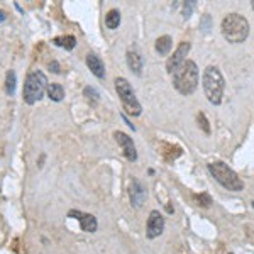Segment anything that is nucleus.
<instances>
[{
  "instance_id": "nucleus-1",
  "label": "nucleus",
  "mask_w": 254,
  "mask_h": 254,
  "mask_svg": "<svg viewBox=\"0 0 254 254\" xmlns=\"http://www.w3.org/2000/svg\"><path fill=\"white\" fill-rule=\"evenodd\" d=\"M173 85L182 95H191L198 87V68L196 63L187 60L173 73Z\"/></svg>"
},
{
  "instance_id": "nucleus-2",
  "label": "nucleus",
  "mask_w": 254,
  "mask_h": 254,
  "mask_svg": "<svg viewBox=\"0 0 254 254\" xmlns=\"http://www.w3.org/2000/svg\"><path fill=\"white\" fill-rule=\"evenodd\" d=\"M203 92L205 97L208 98V102L214 105L222 104V97H224V90H225V80L220 73V69L217 66H208L203 71Z\"/></svg>"
},
{
  "instance_id": "nucleus-3",
  "label": "nucleus",
  "mask_w": 254,
  "mask_h": 254,
  "mask_svg": "<svg viewBox=\"0 0 254 254\" xmlns=\"http://www.w3.org/2000/svg\"><path fill=\"white\" fill-rule=\"evenodd\" d=\"M222 34L232 44L244 43L249 34V22L241 14H229L222 20Z\"/></svg>"
},
{
  "instance_id": "nucleus-4",
  "label": "nucleus",
  "mask_w": 254,
  "mask_h": 254,
  "mask_svg": "<svg viewBox=\"0 0 254 254\" xmlns=\"http://www.w3.org/2000/svg\"><path fill=\"white\" fill-rule=\"evenodd\" d=\"M48 78L43 71L36 69V71H31L29 75L26 76V83H24V102L27 105H34L36 102L41 100L44 95V92L48 90Z\"/></svg>"
},
{
  "instance_id": "nucleus-5",
  "label": "nucleus",
  "mask_w": 254,
  "mask_h": 254,
  "mask_svg": "<svg viewBox=\"0 0 254 254\" xmlns=\"http://www.w3.org/2000/svg\"><path fill=\"white\" fill-rule=\"evenodd\" d=\"M208 171H210V175L214 176L224 188H227V190L241 191L244 188V183H243V180L239 178V175L222 161L210 163V165H208Z\"/></svg>"
},
{
  "instance_id": "nucleus-6",
  "label": "nucleus",
  "mask_w": 254,
  "mask_h": 254,
  "mask_svg": "<svg viewBox=\"0 0 254 254\" xmlns=\"http://www.w3.org/2000/svg\"><path fill=\"white\" fill-rule=\"evenodd\" d=\"M116 90L119 93V98H121L122 105H124L126 112L129 114V116H141L142 112V107L141 104H139V100L136 98V93H134L132 87H130V83L127 81L126 78H122V76H119V78H116Z\"/></svg>"
},
{
  "instance_id": "nucleus-7",
  "label": "nucleus",
  "mask_w": 254,
  "mask_h": 254,
  "mask_svg": "<svg viewBox=\"0 0 254 254\" xmlns=\"http://www.w3.org/2000/svg\"><path fill=\"white\" fill-rule=\"evenodd\" d=\"M163 231H165V219L159 214L158 210H153L147 217V225H146V236L149 239H154V237L161 236Z\"/></svg>"
},
{
  "instance_id": "nucleus-8",
  "label": "nucleus",
  "mask_w": 254,
  "mask_h": 254,
  "mask_svg": "<svg viewBox=\"0 0 254 254\" xmlns=\"http://www.w3.org/2000/svg\"><path fill=\"white\" fill-rule=\"evenodd\" d=\"M188 51H190V43H188V41H183V43L178 46V49L173 53V56L166 61V71L170 73V75H173L176 71V68H178L183 61H187Z\"/></svg>"
},
{
  "instance_id": "nucleus-9",
  "label": "nucleus",
  "mask_w": 254,
  "mask_h": 254,
  "mask_svg": "<svg viewBox=\"0 0 254 254\" xmlns=\"http://www.w3.org/2000/svg\"><path fill=\"white\" fill-rule=\"evenodd\" d=\"M114 137H116L117 144L122 147V153H124V156L129 159V161H136V159H137V151H136V146H134V142H132V137H129L126 132H121V130L114 132Z\"/></svg>"
},
{
  "instance_id": "nucleus-10",
  "label": "nucleus",
  "mask_w": 254,
  "mask_h": 254,
  "mask_svg": "<svg viewBox=\"0 0 254 254\" xmlns=\"http://www.w3.org/2000/svg\"><path fill=\"white\" fill-rule=\"evenodd\" d=\"M68 217H73V219L78 220L80 227L83 232H95L98 229L97 219L92 214H85V212H80V210H69Z\"/></svg>"
},
{
  "instance_id": "nucleus-11",
  "label": "nucleus",
  "mask_w": 254,
  "mask_h": 254,
  "mask_svg": "<svg viewBox=\"0 0 254 254\" xmlns=\"http://www.w3.org/2000/svg\"><path fill=\"white\" fill-rule=\"evenodd\" d=\"M129 196H130V203L132 207L141 208L146 202V188L142 187V183L137 178H132L129 187Z\"/></svg>"
},
{
  "instance_id": "nucleus-12",
  "label": "nucleus",
  "mask_w": 254,
  "mask_h": 254,
  "mask_svg": "<svg viewBox=\"0 0 254 254\" xmlns=\"http://www.w3.org/2000/svg\"><path fill=\"white\" fill-rule=\"evenodd\" d=\"M87 66L90 68V71H92L97 78H104L105 76V64L95 53H88L87 55Z\"/></svg>"
},
{
  "instance_id": "nucleus-13",
  "label": "nucleus",
  "mask_w": 254,
  "mask_h": 254,
  "mask_svg": "<svg viewBox=\"0 0 254 254\" xmlns=\"http://www.w3.org/2000/svg\"><path fill=\"white\" fill-rule=\"evenodd\" d=\"M126 60H127V66L130 68V71H134L136 75H141L144 61H142V56L139 55L136 49H130V51H127Z\"/></svg>"
},
{
  "instance_id": "nucleus-14",
  "label": "nucleus",
  "mask_w": 254,
  "mask_h": 254,
  "mask_svg": "<svg viewBox=\"0 0 254 254\" xmlns=\"http://www.w3.org/2000/svg\"><path fill=\"white\" fill-rule=\"evenodd\" d=\"M46 92H48V97L51 98L53 102H61L64 98V88H63V85H60V83H49Z\"/></svg>"
},
{
  "instance_id": "nucleus-15",
  "label": "nucleus",
  "mask_w": 254,
  "mask_h": 254,
  "mask_svg": "<svg viewBox=\"0 0 254 254\" xmlns=\"http://www.w3.org/2000/svg\"><path fill=\"white\" fill-rule=\"evenodd\" d=\"M171 46H173V41H171L170 36H161L156 41V51L163 56H166L171 51Z\"/></svg>"
},
{
  "instance_id": "nucleus-16",
  "label": "nucleus",
  "mask_w": 254,
  "mask_h": 254,
  "mask_svg": "<svg viewBox=\"0 0 254 254\" xmlns=\"http://www.w3.org/2000/svg\"><path fill=\"white\" fill-rule=\"evenodd\" d=\"M119 24H121V12L117 9L109 10L107 15H105V26H107L109 29H117Z\"/></svg>"
},
{
  "instance_id": "nucleus-17",
  "label": "nucleus",
  "mask_w": 254,
  "mask_h": 254,
  "mask_svg": "<svg viewBox=\"0 0 254 254\" xmlns=\"http://www.w3.org/2000/svg\"><path fill=\"white\" fill-rule=\"evenodd\" d=\"M53 43L60 48L68 49V51H71V49L76 46V39L73 38V36H61V38H55L53 39Z\"/></svg>"
},
{
  "instance_id": "nucleus-18",
  "label": "nucleus",
  "mask_w": 254,
  "mask_h": 254,
  "mask_svg": "<svg viewBox=\"0 0 254 254\" xmlns=\"http://www.w3.org/2000/svg\"><path fill=\"white\" fill-rule=\"evenodd\" d=\"M15 83H17V76H15L14 69H9L5 75V93L7 95H14L15 93Z\"/></svg>"
},
{
  "instance_id": "nucleus-19",
  "label": "nucleus",
  "mask_w": 254,
  "mask_h": 254,
  "mask_svg": "<svg viewBox=\"0 0 254 254\" xmlns=\"http://www.w3.org/2000/svg\"><path fill=\"white\" fill-rule=\"evenodd\" d=\"M83 95L87 97L88 102H92V104H97L98 98H100V95H98V92L93 87H85L83 90Z\"/></svg>"
},
{
  "instance_id": "nucleus-20",
  "label": "nucleus",
  "mask_w": 254,
  "mask_h": 254,
  "mask_svg": "<svg viewBox=\"0 0 254 254\" xmlns=\"http://www.w3.org/2000/svg\"><path fill=\"white\" fill-rule=\"evenodd\" d=\"M195 200L198 202L200 207H210L212 205V198L208 193H200V195H195Z\"/></svg>"
},
{
  "instance_id": "nucleus-21",
  "label": "nucleus",
  "mask_w": 254,
  "mask_h": 254,
  "mask_svg": "<svg viewBox=\"0 0 254 254\" xmlns=\"http://www.w3.org/2000/svg\"><path fill=\"white\" fill-rule=\"evenodd\" d=\"M196 119H198V126L203 129V132L210 134V126H208V121L205 119V116H203V114H198V117H196Z\"/></svg>"
},
{
  "instance_id": "nucleus-22",
  "label": "nucleus",
  "mask_w": 254,
  "mask_h": 254,
  "mask_svg": "<svg viewBox=\"0 0 254 254\" xmlns=\"http://www.w3.org/2000/svg\"><path fill=\"white\" fill-rule=\"evenodd\" d=\"M200 29H202L203 32L210 31V15H208V14L203 15L202 20H200Z\"/></svg>"
},
{
  "instance_id": "nucleus-23",
  "label": "nucleus",
  "mask_w": 254,
  "mask_h": 254,
  "mask_svg": "<svg viewBox=\"0 0 254 254\" xmlns=\"http://www.w3.org/2000/svg\"><path fill=\"white\" fill-rule=\"evenodd\" d=\"M191 9H193V2H188V3H185V9H183V17H185V19L190 17Z\"/></svg>"
},
{
  "instance_id": "nucleus-24",
  "label": "nucleus",
  "mask_w": 254,
  "mask_h": 254,
  "mask_svg": "<svg viewBox=\"0 0 254 254\" xmlns=\"http://www.w3.org/2000/svg\"><path fill=\"white\" fill-rule=\"evenodd\" d=\"M49 68H51V71H53V73H61L60 64L56 63V61H51V63H49Z\"/></svg>"
},
{
  "instance_id": "nucleus-25",
  "label": "nucleus",
  "mask_w": 254,
  "mask_h": 254,
  "mask_svg": "<svg viewBox=\"0 0 254 254\" xmlns=\"http://www.w3.org/2000/svg\"><path fill=\"white\" fill-rule=\"evenodd\" d=\"M2 20H5V14H3V12L0 10V22H2Z\"/></svg>"
},
{
  "instance_id": "nucleus-26",
  "label": "nucleus",
  "mask_w": 254,
  "mask_h": 254,
  "mask_svg": "<svg viewBox=\"0 0 254 254\" xmlns=\"http://www.w3.org/2000/svg\"><path fill=\"white\" fill-rule=\"evenodd\" d=\"M253 10H254V2H253Z\"/></svg>"
},
{
  "instance_id": "nucleus-27",
  "label": "nucleus",
  "mask_w": 254,
  "mask_h": 254,
  "mask_svg": "<svg viewBox=\"0 0 254 254\" xmlns=\"http://www.w3.org/2000/svg\"><path fill=\"white\" fill-rule=\"evenodd\" d=\"M253 208H254V202H253Z\"/></svg>"
},
{
  "instance_id": "nucleus-28",
  "label": "nucleus",
  "mask_w": 254,
  "mask_h": 254,
  "mask_svg": "<svg viewBox=\"0 0 254 254\" xmlns=\"http://www.w3.org/2000/svg\"><path fill=\"white\" fill-rule=\"evenodd\" d=\"M231 254H232V253H231Z\"/></svg>"
}]
</instances>
